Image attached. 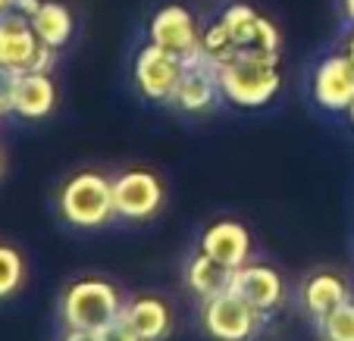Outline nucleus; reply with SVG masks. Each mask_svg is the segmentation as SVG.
I'll return each instance as SVG.
<instances>
[{
	"label": "nucleus",
	"instance_id": "29",
	"mask_svg": "<svg viewBox=\"0 0 354 341\" xmlns=\"http://www.w3.org/2000/svg\"><path fill=\"white\" fill-rule=\"evenodd\" d=\"M345 116H348V122H351V128H354V104L348 107V113H345Z\"/></svg>",
	"mask_w": 354,
	"mask_h": 341
},
{
	"label": "nucleus",
	"instance_id": "24",
	"mask_svg": "<svg viewBox=\"0 0 354 341\" xmlns=\"http://www.w3.org/2000/svg\"><path fill=\"white\" fill-rule=\"evenodd\" d=\"M60 341H100V335L91 329H63Z\"/></svg>",
	"mask_w": 354,
	"mask_h": 341
},
{
	"label": "nucleus",
	"instance_id": "19",
	"mask_svg": "<svg viewBox=\"0 0 354 341\" xmlns=\"http://www.w3.org/2000/svg\"><path fill=\"white\" fill-rule=\"evenodd\" d=\"M28 279V266H26V257L16 244L10 241H0V304L16 298L26 288Z\"/></svg>",
	"mask_w": 354,
	"mask_h": 341
},
{
	"label": "nucleus",
	"instance_id": "3",
	"mask_svg": "<svg viewBox=\"0 0 354 341\" xmlns=\"http://www.w3.org/2000/svg\"><path fill=\"white\" fill-rule=\"evenodd\" d=\"M122 307H126L122 291L110 279L82 275V279L69 282L63 288L57 313H60L63 329H91V332H100L107 322L122 316Z\"/></svg>",
	"mask_w": 354,
	"mask_h": 341
},
{
	"label": "nucleus",
	"instance_id": "10",
	"mask_svg": "<svg viewBox=\"0 0 354 341\" xmlns=\"http://www.w3.org/2000/svg\"><path fill=\"white\" fill-rule=\"evenodd\" d=\"M232 291H239L248 304H254L257 310H263L267 316H273L276 310H282L286 304V279L282 273H276L267 263L248 260L245 266H239L232 273Z\"/></svg>",
	"mask_w": 354,
	"mask_h": 341
},
{
	"label": "nucleus",
	"instance_id": "16",
	"mask_svg": "<svg viewBox=\"0 0 354 341\" xmlns=\"http://www.w3.org/2000/svg\"><path fill=\"white\" fill-rule=\"evenodd\" d=\"M232 273L235 269L223 266L220 260H214L210 254H204V251L198 248L192 257H188L182 279H185V288L192 298L210 301V298H216V295H223V291L232 288Z\"/></svg>",
	"mask_w": 354,
	"mask_h": 341
},
{
	"label": "nucleus",
	"instance_id": "20",
	"mask_svg": "<svg viewBox=\"0 0 354 341\" xmlns=\"http://www.w3.org/2000/svg\"><path fill=\"white\" fill-rule=\"evenodd\" d=\"M317 335H320V341H354V298H348L345 304L320 316Z\"/></svg>",
	"mask_w": 354,
	"mask_h": 341
},
{
	"label": "nucleus",
	"instance_id": "23",
	"mask_svg": "<svg viewBox=\"0 0 354 341\" xmlns=\"http://www.w3.org/2000/svg\"><path fill=\"white\" fill-rule=\"evenodd\" d=\"M13 81H16V72L0 69V119L13 116Z\"/></svg>",
	"mask_w": 354,
	"mask_h": 341
},
{
	"label": "nucleus",
	"instance_id": "2",
	"mask_svg": "<svg viewBox=\"0 0 354 341\" xmlns=\"http://www.w3.org/2000/svg\"><path fill=\"white\" fill-rule=\"evenodd\" d=\"M57 213L79 232H97L116 220L113 179L97 169L73 173L57 191Z\"/></svg>",
	"mask_w": 354,
	"mask_h": 341
},
{
	"label": "nucleus",
	"instance_id": "28",
	"mask_svg": "<svg viewBox=\"0 0 354 341\" xmlns=\"http://www.w3.org/2000/svg\"><path fill=\"white\" fill-rule=\"evenodd\" d=\"M13 3H16V0H0V16L10 13V10H13Z\"/></svg>",
	"mask_w": 354,
	"mask_h": 341
},
{
	"label": "nucleus",
	"instance_id": "26",
	"mask_svg": "<svg viewBox=\"0 0 354 341\" xmlns=\"http://www.w3.org/2000/svg\"><path fill=\"white\" fill-rule=\"evenodd\" d=\"M342 50H345V54L351 57V63H354V26L348 28V35H345V44H342Z\"/></svg>",
	"mask_w": 354,
	"mask_h": 341
},
{
	"label": "nucleus",
	"instance_id": "6",
	"mask_svg": "<svg viewBox=\"0 0 354 341\" xmlns=\"http://www.w3.org/2000/svg\"><path fill=\"white\" fill-rule=\"evenodd\" d=\"M185 69V60L163 47L145 44L135 50V60H132V81H135V91L151 104H173V94L176 85H179V75Z\"/></svg>",
	"mask_w": 354,
	"mask_h": 341
},
{
	"label": "nucleus",
	"instance_id": "1",
	"mask_svg": "<svg viewBox=\"0 0 354 341\" xmlns=\"http://www.w3.org/2000/svg\"><path fill=\"white\" fill-rule=\"evenodd\" d=\"M223 104L235 110H263L282 88V57L257 47H239L216 63Z\"/></svg>",
	"mask_w": 354,
	"mask_h": 341
},
{
	"label": "nucleus",
	"instance_id": "30",
	"mask_svg": "<svg viewBox=\"0 0 354 341\" xmlns=\"http://www.w3.org/2000/svg\"><path fill=\"white\" fill-rule=\"evenodd\" d=\"M0 175H3V150H0Z\"/></svg>",
	"mask_w": 354,
	"mask_h": 341
},
{
	"label": "nucleus",
	"instance_id": "25",
	"mask_svg": "<svg viewBox=\"0 0 354 341\" xmlns=\"http://www.w3.org/2000/svg\"><path fill=\"white\" fill-rule=\"evenodd\" d=\"M41 3H44V0H16L13 10H16V13H22V16H28V19H32V16L38 13Z\"/></svg>",
	"mask_w": 354,
	"mask_h": 341
},
{
	"label": "nucleus",
	"instance_id": "15",
	"mask_svg": "<svg viewBox=\"0 0 354 341\" xmlns=\"http://www.w3.org/2000/svg\"><path fill=\"white\" fill-rule=\"evenodd\" d=\"M351 298V285L342 273H333V269H317L308 279L301 282V307L310 320H320L329 310H335L339 304H345Z\"/></svg>",
	"mask_w": 354,
	"mask_h": 341
},
{
	"label": "nucleus",
	"instance_id": "17",
	"mask_svg": "<svg viewBox=\"0 0 354 341\" xmlns=\"http://www.w3.org/2000/svg\"><path fill=\"white\" fill-rule=\"evenodd\" d=\"M32 28L41 44L54 47V50H63V47L73 41V32H75L73 10H69L66 3H60V0H44L38 7V13L32 16Z\"/></svg>",
	"mask_w": 354,
	"mask_h": 341
},
{
	"label": "nucleus",
	"instance_id": "11",
	"mask_svg": "<svg viewBox=\"0 0 354 341\" xmlns=\"http://www.w3.org/2000/svg\"><path fill=\"white\" fill-rule=\"evenodd\" d=\"M198 248L204 251V254H210L214 260H220L223 266L239 269L251 260V254H254V241H251V232H248L245 222L216 220L201 232Z\"/></svg>",
	"mask_w": 354,
	"mask_h": 341
},
{
	"label": "nucleus",
	"instance_id": "9",
	"mask_svg": "<svg viewBox=\"0 0 354 341\" xmlns=\"http://www.w3.org/2000/svg\"><path fill=\"white\" fill-rule=\"evenodd\" d=\"M147 41L169 50V54L182 57V60H188V57L201 54V26L188 7L167 3L147 22Z\"/></svg>",
	"mask_w": 354,
	"mask_h": 341
},
{
	"label": "nucleus",
	"instance_id": "27",
	"mask_svg": "<svg viewBox=\"0 0 354 341\" xmlns=\"http://www.w3.org/2000/svg\"><path fill=\"white\" fill-rule=\"evenodd\" d=\"M342 16L348 26H354V0H342Z\"/></svg>",
	"mask_w": 354,
	"mask_h": 341
},
{
	"label": "nucleus",
	"instance_id": "4",
	"mask_svg": "<svg viewBox=\"0 0 354 341\" xmlns=\"http://www.w3.org/2000/svg\"><path fill=\"white\" fill-rule=\"evenodd\" d=\"M263 326L267 313L248 304L232 288L210 301H201V329L214 341H254Z\"/></svg>",
	"mask_w": 354,
	"mask_h": 341
},
{
	"label": "nucleus",
	"instance_id": "13",
	"mask_svg": "<svg viewBox=\"0 0 354 341\" xmlns=\"http://www.w3.org/2000/svg\"><path fill=\"white\" fill-rule=\"evenodd\" d=\"M57 81L50 79V72H16L13 81V116L26 122H38L47 119V116L57 110Z\"/></svg>",
	"mask_w": 354,
	"mask_h": 341
},
{
	"label": "nucleus",
	"instance_id": "18",
	"mask_svg": "<svg viewBox=\"0 0 354 341\" xmlns=\"http://www.w3.org/2000/svg\"><path fill=\"white\" fill-rule=\"evenodd\" d=\"M216 19L226 26V32H229V38L235 41V47H254L257 28H261L263 16L257 13L251 3H229Z\"/></svg>",
	"mask_w": 354,
	"mask_h": 341
},
{
	"label": "nucleus",
	"instance_id": "5",
	"mask_svg": "<svg viewBox=\"0 0 354 341\" xmlns=\"http://www.w3.org/2000/svg\"><path fill=\"white\" fill-rule=\"evenodd\" d=\"M113 204L116 220L147 222L154 220L167 204V185L151 169H122L120 175H113Z\"/></svg>",
	"mask_w": 354,
	"mask_h": 341
},
{
	"label": "nucleus",
	"instance_id": "21",
	"mask_svg": "<svg viewBox=\"0 0 354 341\" xmlns=\"http://www.w3.org/2000/svg\"><path fill=\"white\" fill-rule=\"evenodd\" d=\"M232 50H239V47H235V41L229 38L226 26H223L220 19H214L210 26L201 28V54L207 57V60L220 63V60H226Z\"/></svg>",
	"mask_w": 354,
	"mask_h": 341
},
{
	"label": "nucleus",
	"instance_id": "12",
	"mask_svg": "<svg viewBox=\"0 0 354 341\" xmlns=\"http://www.w3.org/2000/svg\"><path fill=\"white\" fill-rule=\"evenodd\" d=\"M38 35L32 28V19L16 10L0 16V69L10 72H28L38 57Z\"/></svg>",
	"mask_w": 354,
	"mask_h": 341
},
{
	"label": "nucleus",
	"instance_id": "8",
	"mask_svg": "<svg viewBox=\"0 0 354 341\" xmlns=\"http://www.w3.org/2000/svg\"><path fill=\"white\" fill-rule=\"evenodd\" d=\"M220 104H223V91H220L216 63L207 60L204 54L188 57L169 107L182 110L188 116H204V113H214Z\"/></svg>",
	"mask_w": 354,
	"mask_h": 341
},
{
	"label": "nucleus",
	"instance_id": "14",
	"mask_svg": "<svg viewBox=\"0 0 354 341\" xmlns=\"http://www.w3.org/2000/svg\"><path fill=\"white\" fill-rule=\"evenodd\" d=\"M122 320L141 341H167L173 335V307L160 295H135L122 307Z\"/></svg>",
	"mask_w": 354,
	"mask_h": 341
},
{
	"label": "nucleus",
	"instance_id": "7",
	"mask_svg": "<svg viewBox=\"0 0 354 341\" xmlns=\"http://www.w3.org/2000/svg\"><path fill=\"white\" fill-rule=\"evenodd\" d=\"M310 101L323 113H348L354 104V63L345 50L326 54L308 79Z\"/></svg>",
	"mask_w": 354,
	"mask_h": 341
},
{
	"label": "nucleus",
	"instance_id": "22",
	"mask_svg": "<svg viewBox=\"0 0 354 341\" xmlns=\"http://www.w3.org/2000/svg\"><path fill=\"white\" fill-rule=\"evenodd\" d=\"M97 335H100V341H141L138 335H135V329L129 326L122 316H116L113 322H107V326L100 329Z\"/></svg>",
	"mask_w": 354,
	"mask_h": 341
}]
</instances>
